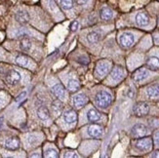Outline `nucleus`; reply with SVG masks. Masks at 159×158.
I'll return each instance as SVG.
<instances>
[{
  "instance_id": "1",
  "label": "nucleus",
  "mask_w": 159,
  "mask_h": 158,
  "mask_svg": "<svg viewBox=\"0 0 159 158\" xmlns=\"http://www.w3.org/2000/svg\"><path fill=\"white\" fill-rule=\"evenodd\" d=\"M95 102H96V105L99 107L106 108V107L109 106L110 104H111L112 97L108 92L102 91V92L97 94L96 98H95Z\"/></svg>"
},
{
  "instance_id": "2",
  "label": "nucleus",
  "mask_w": 159,
  "mask_h": 158,
  "mask_svg": "<svg viewBox=\"0 0 159 158\" xmlns=\"http://www.w3.org/2000/svg\"><path fill=\"white\" fill-rule=\"evenodd\" d=\"M110 65H111V64H110V61H101L100 63H98V65H97L96 66V70H95V73L97 76H103V75H106L109 70H110Z\"/></svg>"
},
{
  "instance_id": "3",
  "label": "nucleus",
  "mask_w": 159,
  "mask_h": 158,
  "mask_svg": "<svg viewBox=\"0 0 159 158\" xmlns=\"http://www.w3.org/2000/svg\"><path fill=\"white\" fill-rule=\"evenodd\" d=\"M134 113L136 116H139V117H142V116L147 115L149 111V106L147 102H140L136 104V106H134Z\"/></svg>"
},
{
  "instance_id": "4",
  "label": "nucleus",
  "mask_w": 159,
  "mask_h": 158,
  "mask_svg": "<svg viewBox=\"0 0 159 158\" xmlns=\"http://www.w3.org/2000/svg\"><path fill=\"white\" fill-rule=\"evenodd\" d=\"M148 134V128L143 124H137L132 129V135L134 138H143Z\"/></svg>"
},
{
  "instance_id": "5",
  "label": "nucleus",
  "mask_w": 159,
  "mask_h": 158,
  "mask_svg": "<svg viewBox=\"0 0 159 158\" xmlns=\"http://www.w3.org/2000/svg\"><path fill=\"white\" fill-rule=\"evenodd\" d=\"M52 92L59 100H66V91L65 87L61 83H58L55 86H53Z\"/></svg>"
},
{
  "instance_id": "6",
  "label": "nucleus",
  "mask_w": 159,
  "mask_h": 158,
  "mask_svg": "<svg viewBox=\"0 0 159 158\" xmlns=\"http://www.w3.org/2000/svg\"><path fill=\"white\" fill-rule=\"evenodd\" d=\"M151 146H152V141H151L150 138L140 139V140H138V142H136V147L140 150H143V151L150 149Z\"/></svg>"
},
{
  "instance_id": "7",
  "label": "nucleus",
  "mask_w": 159,
  "mask_h": 158,
  "mask_svg": "<svg viewBox=\"0 0 159 158\" xmlns=\"http://www.w3.org/2000/svg\"><path fill=\"white\" fill-rule=\"evenodd\" d=\"M134 36L132 33H129V32H125L123 33L122 35L120 36L119 38V41H120V44L125 47V48H128V47H131L134 43Z\"/></svg>"
},
{
  "instance_id": "8",
  "label": "nucleus",
  "mask_w": 159,
  "mask_h": 158,
  "mask_svg": "<svg viewBox=\"0 0 159 158\" xmlns=\"http://www.w3.org/2000/svg\"><path fill=\"white\" fill-rule=\"evenodd\" d=\"M20 74L17 70H12L7 73V76H6L7 83L14 85V84H17L18 82H20Z\"/></svg>"
},
{
  "instance_id": "9",
  "label": "nucleus",
  "mask_w": 159,
  "mask_h": 158,
  "mask_svg": "<svg viewBox=\"0 0 159 158\" xmlns=\"http://www.w3.org/2000/svg\"><path fill=\"white\" fill-rule=\"evenodd\" d=\"M102 128L100 126V125H96V124H93L91 126H89L88 128V134L93 137V138H101L102 136Z\"/></svg>"
},
{
  "instance_id": "10",
  "label": "nucleus",
  "mask_w": 159,
  "mask_h": 158,
  "mask_svg": "<svg viewBox=\"0 0 159 158\" xmlns=\"http://www.w3.org/2000/svg\"><path fill=\"white\" fill-rule=\"evenodd\" d=\"M87 97L84 94H77L73 97V105L76 107H81L84 105H86L87 102Z\"/></svg>"
},
{
  "instance_id": "11",
  "label": "nucleus",
  "mask_w": 159,
  "mask_h": 158,
  "mask_svg": "<svg viewBox=\"0 0 159 158\" xmlns=\"http://www.w3.org/2000/svg\"><path fill=\"white\" fill-rule=\"evenodd\" d=\"M148 75V71L146 70V68H140L137 71H135V73L133 74V78L136 82H141L143 80H144Z\"/></svg>"
},
{
  "instance_id": "12",
  "label": "nucleus",
  "mask_w": 159,
  "mask_h": 158,
  "mask_svg": "<svg viewBox=\"0 0 159 158\" xmlns=\"http://www.w3.org/2000/svg\"><path fill=\"white\" fill-rule=\"evenodd\" d=\"M64 120L68 123V124H72V123H75L77 120V114L72 109H70V111H67L65 112L64 114Z\"/></svg>"
},
{
  "instance_id": "13",
  "label": "nucleus",
  "mask_w": 159,
  "mask_h": 158,
  "mask_svg": "<svg viewBox=\"0 0 159 158\" xmlns=\"http://www.w3.org/2000/svg\"><path fill=\"white\" fill-rule=\"evenodd\" d=\"M136 22H137V24L139 25L140 26H146L149 23L148 16L147 15L146 13L141 12V13H139L136 16Z\"/></svg>"
},
{
  "instance_id": "14",
  "label": "nucleus",
  "mask_w": 159,
  "mask_h": 158,
  "mask_svg": "<svg viewBox=\"0 0 159 158\" xmlns=\"http://www.w3.org/2000/svg\"><path fill=\"white\" fill-rule=\"evenodd\" d=\"M124 74H125V71L121 66H115L111 72V78L114 81H120L124 77Z\"/></svg>"
},
{
  "instance_id": "15",
  "label": "nucleus",
  "mask_w": 159,
  "mask_h": 158,
  "mask_svg": "<svg viewBox=\"0 0 159 158\" xmlns=\"http://www.w3.org/2000/svg\"><path fill=\"white\" fill-rule=\"evenodd\" d=\"M20 146V141L17 138H9L5 141V147L11 150H15Z\"/></svg>"
},
{
  "instance_id": "16",
  "label": "nucleus",
  "mask_w": 159,
  "mask_h": 158,
  "mask_svg": "<svg viewBox=\"0 0 159 158\" xmlns=\"http://www.w3.org/2000/svg\"><path fill=\"white\" fill-rule=\"evenodd\" d=\"M87 117L91 122H96L101 119V113L95 108H91L87 113Z\"/></svg>"
},
{
  "instance_id": "17",
  "label": "nucleus",
  "mask_w": 159,
  "mask_h": 158,
  "mask_svg": "<svg viewBox=\"0 0 159 158\" xmlns=\"http://www.w3.org/2000/svg\"><path fill=\"white\" fill-rule=\"evenodd\" d=\"M16 20L20 24H26L30 20V16L25 11H19L16 14Z\"/></svg>"
},
{
  "instance_id": "18",
  "label": "nucleus",
  "mask_w": 159,
  "mask_h": 158,
  "mask_svg": "<svg viewBox=\"0 0 159 158\" xmlns=\"http://www.w3.org/2000/svg\"><path fill=\"white\" fill-rule=\"evenodd\" d=\"M147 65L148 68L152 70H159V59L156 57H151L147 61Z\"/></svg>"
},
{
  "instance_id": "19",
  "label": "nucleus",
  "mask_w": 159,
  "mask_h": 158,
  "mask_svg": "<svg viewBox=\"0 0 159 158\" xmlns=\"http://www.w3.org/2000/svg\"><path fill=\"white\" fill-rule=\"evenodd\" d=\"M147 94L149 98H157L159 97V85H151L148 88Z\"/></svg>"
},
{
  "instance_id": "20",
  "label": "nucleus",
  "mask_w": 159,
  "mask_h": 158,
  "mask_svg": "<svg viewBox=\"0 0 159 158\" xmlns=\"http://www.w3.org/2000/svg\"><path fill=\"white\" fill-rule=\"evenodd\" d=\"M37 115H38V117L41 120H47L48 118L50 117L49 111H48V109L45 106H40L37 109Z\"/></svg>"
},
{
  "instance_id": "21",
  "label": "nucleus",
  "mask_w": 159,
  "mask_h": 158,
  "mask_svg": "<svg viewBox=\"0 0 159 158\" xmlns=\"http://www.w3.org/2000/svg\"><path fill=\"white\" fill-rule=\"evenodd\" d=\"M112 16H113V13H112V11L110 10V9H108V8H102V10H101V18L102 19V20H110L112 18Z\"/></svg>"
},
{
  "instance_id": "22",
  "label": "nucleus",
  "mask_w": 159,
  "mask_h": 158,
  "mask_svg": "<svg viewBox=\"0 0 159 158\" xmlns=\"http://www.w3.org/2000/svg\"><path fill=\"white\" fill-rule=\"evenodd\" d=\"M79 83L78 81H76L75 79H70L67 82V89L71 92H74V91H77L79 89Z\"/></svg>"
},
{
  "instance_id": "23",
  "label": "nucleus",
  "mask_w": 159,
  "mask_h": 158,
  "mask_svg": "<svg viewBox=\"0 0 159 158\" xmlns=\"http://www.w3.org/2000/svg\"><path fill=\"white\" fill-rule=\"evenodd\" d=\"M87 38H88V41L90 43H97L100 40L101 35H100V33H98L97 31H92L88 34Z\"/></svg>"
},
{
  "instance_id": "24",
  "label": "nucleus",
  "mask_w": 159,
  "mask_h": 158,
  "mask_svg": "<svg viewBox=\"0 0 159 158\" xmlns=\"http://www.w3.org/2000/svg\"><path fill=\"white\" fill-rule=\"evenodd\" d=\"M16 63L20 65V66H23L25 67L27 66V64H29V59H27L25 56H23V55H20L16 58Z\"/></svg>"
},
{
  "instance_id": "25",
  "label": "nucleus",
  "mask_w": 159,
  "mask_h": 158,
  "mask_svg": "<svg viewBox=\"0 0 159 158\" xmlns=\"http://www.w3.org/2000/svg\"><path fill=\"white\" fill-rule=\"evenodd\" d=\"M20 48H22L24 51H29L31 48V42L27 38H24L20 41Z\"/></svg>"
},
{
  "instance_id": "26",
  "label": "nucleus",
  "mask_w": 159,
  "mask_h": 158,
  "mask_svg": "<svg viewBox=\"0 0 159 158\" xmlns=\"http://www.w3.org/2000/svg\"><path fill=\"white\" fill-rule=\"evenodd\" d=\"M52 107L54 109V111L56 112V113H59L61 111V109H63V104L60 102V100H56V101H54L53 102V104H52Z\"/></svg>"
},
{
  "instance_id": "27",
  "label": "nucleus",
  "mask_w": 159,
  "mask_h": 158,
  "mask_svg": "<svg viewBox=\"0 0 159 158\" xmlns=\"http://www.w3.org/2000/svg\"><path fill=\"white\" fill-rule=\"evenodd\" d=\"M61 5L65 10H70L73 7V0H61Z\"/></svg>"
},
{
  "instance_id": "28",
  "label": "nucleus",
  "mask_w": 159,
  "mask_h": 158,
  "mask_svg": "<svg viewBox=\"0 0 159 158\" xmlns=\"http://www.w3.org/2000/svg\"><path fill=\"white\" fill-rule=\"evenodd\" d=\"M44 156H45V157H48V158H50V157L56 158V157H58V152H57V150H56V149L49 148V149H47L46 151H45Z\"/></svg>"
},
{
  "instance_id": "29",
  "label": "nucleus",
  "mask_w": 159,
  "mask_h": 158,
  "mask_svg": "<svg viewBox=\"0 0 159 158\" xmlns=\"http://www.w3.org/2000/svg\"><path fill=\"white\" fill-rule=\"evenodd\" d=\"M153 141H154V143L155 146L159 147V130L154 133V136H153Z\"/></svg>"
},
{
  "instance_id": "30",
  "label": "nucleus",
  "mask_w": 159,
  "mask_h": 158,
  "mask_svg": "<svg viewBox=\"0 0 159 158\" xmlns=\"http://www.w3.org/2000/svg\"><path fill=\"white\" fill-rule=\"evenodd\" d=\"M25 96H26V92H23L22 94H20L18 97H17V99H16V102H22L25 98Z\"/></svg>"
},
{
  "instance_id": "31",
  "label": "nucleus",
  "mask_w": 159,
  "mask_h": 158,
  "mask_svg": "<svg viewBox=\"0 0 159 158\" xmlns=\"http://www.w3.org/2000/svg\"><path fill=\"white\" fill-rule=\"evenodd\" d=\"M78 25H79V24H78V22H73L72 24H71V25H70V29H71V30L72 31H75V30H77V29H78Z\"/></svg>"
},
{
  "instance_id": "32",
  "label": "nucleus",
  "mask_w": 159,
  "mask_h": 158,
  "mask_svg": "<svg viewBox=\"0 0 159 158\" xmlns=\"http://www.w3.org/2000/svg\"><path fill=\"white\" fill-rule=\"evenodd\" d=\"M88 0H75V2H76L78 5H83V4H86Z\"/></svg>"
},
{
  "instance_id": "33",
  "label": "nucleus",
  "mask_w": 159,
  "mask_h": 158,
  "mask_svg": "<svg viewBox=\"0 0 159 158\" xmlns=\"http://www.w3.org/2000/svg\"><path fill=\"white\" fill-rule=\"evenodd\" d=\"M152 156H153V157H159V151L154 152V154H152Z\"/></svg>"
},
{
  "instance_id": "34",
  "label": "nucleus",
  "mask_w": 159,
  "mask_h": 158,
  "mask_svg": "<svg viewBox=\"0 0 159 158\" xmlns=\"http://www.w3.org/2000/svg\"><path fill=\"white\" fill-rule=\"evenodd\" d=\"M2 120H3V118H0V125L2 124Z\"/></svg>"
}]
</instances>
